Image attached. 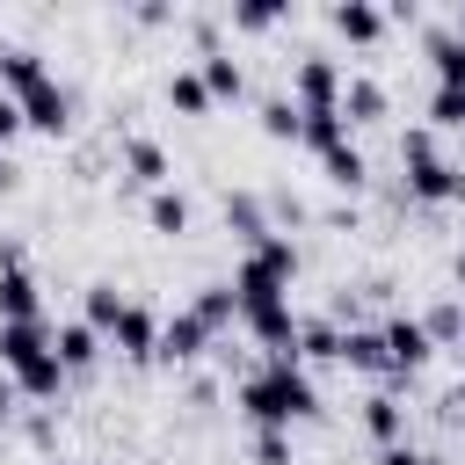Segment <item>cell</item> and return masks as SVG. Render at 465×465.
<instances>
[{
  "instance_id": "cell-20",
  "label": "cell",
  "mask_w": 465,
  "mask_h": 465,
  "mask_svg": "<svg viewBox=\"0 0 465 465\" xmlns=\"http://www.w3.org/2000/svg\"><path fill=\"white\" fill-rule=\"evenodd\" d=\"M145 225H153L160 240H182V232H189V196H182L174 182L153 189V196H145Z\"/></svg>"
},
{
  "instance_id": "cell-27",
  "label": "cell",
  "mask_w": 465,
  "mask_h": 465,
  "mask_svg": "<svg viewBox=\"0 0 465 465\" xmlns=\"http://www.w3.org/2000/svg\"><path fill=\"white\" fill-rule=\"evenodd\" d=\"M124 305H131V298H124L116 283H87V312H80V320H87V327L109 341V327H116V312H124Z\"/></svg>"
},
{
  "instance_id": "cell-12",
  "label": "cell",
  "mask_w": 465,
  "mask_h": 465,
  "mask_svg": "<svg viewBox=\"0 0 465 465\" xmlns=\"http://www.w3.org/2000/svg\"><path fill=\"white\" fill-rule=\"evenodd\" d=\"M240 327H247V334H254L269 356H298V327H305V320H298L291 305H262V312H247Z\"/></svg>"
},
{
  "instance_id": "cell-41",
  "label": "cell",
  "mask_w": 465,
  "mask_h": 465,
  "mask_svg": "<svg viewBox=\"0 0 465 465\" xmlns=\"http://www.w3.org/2000/svg\"><path fill=\"white\" fill-rule=\"evenodd\" d=\"M450 276H458V298H465V254H458V262H450Z\"/></svg>"
},
{
  "instance_id": "cell-1",
  "label": "cell",
  "mask_w": 465,
  "mask_h": 465,
  "mask_svg": "<svg viewBox=\"0 0 465 465\" xmlns=\"http://www.w3.org/2000/svg\"><path fill=\"white\" fill-rule=\"evenodd\" d=\"M240 414H247L254 429H283V436H291L298 421L320 414V385L305 378L298 356H262V371L240 378Z\"/></svg>"
},
{
  "instance_id": "cell-21",
  "label": "cell",
  "mask_w": 465,
  "mask_h": 465,
  "mask_svg": "<svg viewBox=\"0 0 465 465\" xmlns=\"http://www.w3.org/2000/svg\"><path fill=\"white\" fill-rule=\"evenodd\" d=\"M363 429L378 436V450H392V443H407V407H400L392 392H371V400H363Z\"/></svg>"
},
{
  "instance_id": "cell-11",
  "label": "cell",
  "mask_w": 465,
  "mask_h": 465,
  "mask_svg": "<svg viewBox=\"0 0 465 465\" xmlns=\"http://www.w3.org/2000/svg\"><path fill=\"white\" fill-rule=\"evenodd\" d=\"M124 174L153 196V189H167V182H174V160H167V145H160V138H124Z\"/></svg>"
},
{
  "instance_id": "cell-42",
  "label": "cell",
  "mask_w": 465,
  "mask_h": 465,
  "mask_svg": "<svg viewBox=\"0 0 465 465\" xmlns=\"http://www.w3.org/2000/svg\"><path fill=\"white\" fill-rule=\"evenodd\" d=\"M450 29H458V36H465V7H458V15H450Z\"/></svg>"
},
{
  "instance_id": "cell-40",
  "label": "cell",
  "mask_w": 465,
  "mask_h": 465,
  "mask_svg": "<svg viewBox=\"0 0 465 465\" xmlns=\"http://www.w3.org/2000/svg\"><path fill=\"white\" fill-rule=\"evenodd\" d=\"M0 414H15V385H0Z\"/></svg>"
},
{
  "instance_id": "cell-36",
  "label": "cell",
  "mask_w": 465,
  "mask_h": 465,
  "mask_svg": "<svg viewBox=\"0 0 465 465\" xmlns=\"http://www.w3.org/2000/svg\"><path fill=\"white\" fill-rule=\"evenodd\" d=\"M15 131H29V124H22V102H15V94H0V145H7Z\"/></svg>"
},
{
  "instance_id": "cell-13",
  "label": "cell",
  "mask_w": 465,
  "mask_h": 465,
  "mask_svg": "<svg viewBox=\"0 0 465 465\" xmlns=\"http://www.w3.org/2000/svg\"><path fill=\"white\" fill-rule=\"evenodd\" d=\"M334 363H349V371H363V378H392L378 327H341V356H334Z\"/></svg>"
},
{
  "instance_id": "cell-28",
  "label": "cell",
  "mask_w": 465,
  "mask_h": 465,
  "mask_svg": "<svg viewBox=\"0 0 465 465\" xmlns=\"http://www.w3.org/2000/svg\"><path fill=\"white\" fill-rule=\"evenodd\" d=\"M305 356H312V363H334V356H341V327H334V320H305V327H298V363H305Z\"/></svg>"
},
{
  "instance_id": "cell-34",
  "label": "cell",
  "mask_w": 465,
  "mask_h": 465,
  "mask_svg": "<svg viewBox=\"0 0 465 465\" xmlns=\"http://www.w3.org/2000/svg\"><path fill=\"white\" fill-rule=\"evenodd\" d=\"M429 153H436V131H429V124L400 131V167H414V160H429Z\"/></svg>"
},
{
  "instance_id": "cell-30",
  "label": "cell",
  "mask_w": 465,
  "mask_h": 465,
  "mask_svg": "<svg viewBox=\"0 0 465 465\" xmlns=\"http://www.w3.org/2000/svg\"><path fill=\"white\" fill-rule=\"evenodd\" d=\"M341 138H349V116H341V109H305V138H298V145L327 153V145H341Z\"/></svg>"
},
{
  "instance_id": "cell-29",
  "label": "cell",
  "mask_w": 465,
  "mask_h": 465,
  "mask_svg": "<svg viewBox=\"0 0 465 465\" xmlns=\"http://www.w3.org/2000/svg\"><path fill=\"white\" fill-rule=\"evenodd\" d=\"M421 327H429V341H436V349H443V341L458 349V341H465V298H443V305H429V312H421Z\"/></svg>"
},
{
  "instance_id": "cell-5",
  "label": "cell",
  "mask_w": 465,
  "mask_h": 465,
  "mask_svg": "<svg viewBox=\"0 0 465 465\" xmlns=\"http://www.w3.org/2000/svg\"><path fill=\"white\" fill-rule=\"evenodd\" d=\"M22 102V124L29 131H44V138H65L73 131V87L65 80H36L29 94H15Z\"/></svg>"
},
{
  "instance_id": "cell-26",
  "label": "cell",
  "mask_w": 465,
  "mask_h": 465,
  "mask_svg": "<svg viewBox=\"0 0 465 465\" xmlns=\"http://www.w3.org/2000/svg\"><path fill=\"white\" fill-rule=\"evenodd\" d=\"M167 109H182V116H203V109H211V87H203L196 65H174V73H167Z\"/></svg>"
},
{
  "instance_id": "cell-43",
  "label": "cell",
  "mask_w": 465,
  "mask_h": 465,
  "mask_svg": "<svg viewBox=\"0 0 465 465\" xmlns=\"http://www.w3.org/2000/svg\"><path fill=\"white\" fill-rule=\"evenodd\" d=\"M458 371H465V341H458Z\"/></svg>"
},
{
  "instance_id": "cell-22",
  "label": "cell",
  "mask_w": 465,
  "mask_h": 465,
  "mask_svg": "<svg viewBox=\"0 0 465 465\" xmlns=\"http://www.w3.org/2000/svg\"><path fill=\"white\" fill-rule=\"evenodd\" d=\"M189 312H196V320H203L211 334H225V327L240 320V298H232V276H225V283H203V291L189 298Z\"/></svg>"
},
{
  "instance_id": "cell-19",
  "label": "cell",
  "mask_w": 465,
  "mask_h": 465,
  "mask_svg": "<svg viewBox=\"0 0 465 465\" xmlns=\"http://www.w3.org/2000/svg\"><path fill=\"white\" fill-rule=\"evenodd\" d=\"M102 349H109V341H102L87 320H65V327H58V363H65L73 378H80V371H94V363H102Z\"/></svg>"
},
{
  "instance_id": "cell-31",
  "label": "cell",
  "mask_w": 465,
  "mask_h": 465,
  "mask_svg": "<svg viewBox=\"0 0 465 465\" xmlns=\"http://www.w3.org/2000/svg\"><path fill=\"white\" fill-rule=\"evenodd\" d=\"M429 124L436 131H465V87H436L429 94Z\"/></svg>"
},
{
  "instance_id": "cell-14",
  "label": "cell",
  "mask_w": 465,
  "mask_h": 465,
  "mask_svg": "<svg viewBox=\"0 0 465 465\" xmlns=\"http://www.w3.org/2000/svg\"><path fill=\"white\" fill-rule=\"evenodd\" d=\"M421 58L436 65V87H465V36H458V29L436 22V29L421 36Z\"/></svg>"
},
{
  "instance_id": "cell-6",
  "label": "cell",
  "mask_w": 465,
  "mask_h": 465,
  "mask_svg": "<svg viewBox=\"0 0 465 465\" xmlns=\"http://www.w3.org/2000/svg\"><path fill=\"white\" fill-rule=\"evenodd\" d=\"M109 349H116L124 363H153V356H160V312L131 298V305L116 312V327H109Z\"/></svg>"
},
{
  "instance_id": "cell-8",
  "label": "cell",
  "mask_w": 465,
  "mask_h": 465,
  "mask_svg": "<svg viewBox=\"0 0 465 465\" xmlns=\"http://www.w3.org/2000/svg\"><path fill=\"white\" fill-rule=\"evenodd\" d=\"M211 341H218V334H211V327H203V320H196V312L182 305V312H167V320H160V356H153V363L182 371V363H196V356H203Z\"/></svg>"
},
{
  "instance_id": "cell-4",
  "label": "cell",
  "mask_w": 465,
  "mask_h": 465,
  "mask_svg": "<svg viewBox=\"0 0 465 465\" xmlns=\"http://www.w3.org/2000/svg\"><path fill=\"white\" fill-rule=\"evenodd\" d=\"M291 102L298 109H341V65L327 51H305L291 65Z\"/></svg>"
},
{
  "instance_id": "cell-10",
  "label": "cell",
  "mask_w": 465,
  "mask_h": 465,
  "mask_svg": "<svg viewBox=\"0 0 465 465\" xmlns=\"http://www.w3.org/2000/svg\"><path fill=\"white\" fill-rule=\"evenodd\" d=\"M225 232H240L247 247H262L269 232H276V218H269V196H254V189H225Z\"/></svg>"
},
{
  "instance_id": "cell-15",
  "label": "cell",
  "mask_w": 465,
  "mask_h": 465,
  "mask_svg": "<svg viewBox=\"0 0 465 465\" xmlns=\"http://www.w3.org/2000/svg\"><path fill=\"white\" fill-rule=\"evenodd\" d=\"M385 109H392L385 80H371V73H349V80H341V116H349V124H378Z\"/></svg>"
},
{
  "instance_id": "cell-37",
  "label": "cell",
  "mask_w": 465,
  "mask_h": 465,
  "mask_svg": "<svg viewBox=\"0 0 465 465\" xmlns=\"http://www.w3.org/2000/svg\"><path fill=\"white\" fill-rule=\"evenodd\" d=\"M378 465H436V458L414 450V443H392V450H378Z\"/></svg>"
},
{
  "instance_id": "cell-17",
  "label": "cell",
  "mask_w": 465,
  "mask_h": 465,
  "mask_svg": "<svg viewBox=\"0 0 465 465\" xmlns=\"http://www.w3.org/2000/svg\"><path fill=\"white\" fill-rule=\"evenodd\" d=\"M7 320H44V291L29 269H0V327Z\"/></svg>"
},
{
  "instance_id": "cell-16",
  "label": "cell",
  "mask_w": 465,
  "mask_h": 465,
  "mask_svg": "<svg viewBox=\"0 0 465 465\" xmlns=\"http://www.w3.org/2000/svg\"><path fill=\"white\" fill-rule=\"evenodd\" d=\"M36 80H51L44 51H29V44H0V94H29Z\"/></svg>"
},
{
  "instance_id": "cell-2",
  "label": "cell",
  "mask_w": 465,
  "mask_h": 465,
  "mask_svg": "<svg viewBox=\"0 0 465 465\" xmlns=\"http://www.w3.org/2000/svg\"><path fill=\"white\" fill-rule=\"evenodd\" d=\"M0 371L22 400H58L65 392V363H58V327L51 320H7L0 327Z\"/></svg>"
},
{
  "instance_id": "cell-35",
  "label": "cell",
  "mask_w": 465,
  "mask_h": 465,
  "mask_svg": "<svg viewBox=\"0 0 465 465\" xmlns=\"http://www.w3.org/2000/svg\"><path fill=\"white\" fill-rule=\"evenodd\" d=\"M269 218H283V225H305V218H312V211H305V203H298V196H283V189H276V196H269Z\"/></svg>"
},
{
  "instance_id": "cell-18",
  "label": "cell",
  "mask_w": 465,
  "mask_h": 465,
  "mask_svg": "<svg viewBox=\"0 0 465 465\" xmlns=\"http://www.w3.org/2000/svg\"><path fill=\"white\" fill-rule=\"evenodd\" d=\"M327 22H334V36H349V44H378L392 15H385V7H371V0H341Z\"/></svg>"
},
{
  "instance_id": "cell-39",
  "label": "cell",
  "mask_w": 465,
  "mask_h": 465,
  "mask_svg": "<svg viewBox=\"0 0 465 465\" xmlns=\"http://www.w3.org/2000/svg\"><path fill=\"white\" fill-rule=\"evenodd\" d=\"M15 182H22V167H15L7 153H0V189H15Z\"/></svg>"
},
{
  "instance_id": "cell-25",
  "label": "cell",
  "mask_w": 465,
  "mask_h": 465,
  "mask_svg": "<svg viewBox=\"0 0 465 465\" xmlns=\"http://www.w3.org/2000/svg\"><path fill=\"white\" fill-rule=\"evenodd\" d=\"M196 73H203L211 102H232V94L247 87V73H240V58H232V51H203V65H196Z\"/></svg>"
},
{
  "instance_id": "cell-24",
  "label": "cell",
  "mask_w": 465,
  "mask_h": 465,
  "mask_svg": "<svg viewBox=\"0 0 465 465\" xmlns=\"http://www.w3.org/2000/svg\"><path fill=\"white\" fill-rule=\"evenodd\" d=\"M320 167H327V182H334V189H363V182H371V160L356 153V138L327 145V153H320Z\"/></svg>"
},
{
  "instance_id": "cell-38",
  "label": "cell",
  "mask_w": 465,
  "mask_h": 465,
  "mask_svg": "<svg viewBox=\"0 0 465 465\" xmlns=\"http://www.w3.org/2000/svg\"><path fill=\"white\" fill-rule=\"evenodd\" d=\"M0 269H29L22 262V240H0Z\"/></svg>"
},
{
  "instance_id": "cell-33",
  "label": "cell",
  "mask_w": 465,
  "mask_h": 465,
  "mask_svg": "<svg viewBox=\"0 0 465 465\" xmlns=\"http://www.w3.org/2000/svg\"><path fill=\"white\" fill-rule=\"evenodd\" d=\"M254 465H291V436L283 429H254Z\"/></svg>"
},
{
  "instance_id": "cell-7",
  "label": "cell",
  "mask_w": 465,
  "mask_h": 465,
  "mask_svg": "<svg viewBox=\"0 0 465 465\" xmlns=\"http://www.w3.org/2000/svg\"><path fill=\"white\" fill-rule=\"evenodd\" d=\"M378 334H385V363H392V378H414V371L436 356V341H429V327H421L414 312H392Z\"/></svg>"
},
{
  "instance_id": "cell-23",
  "label": "cell",
  "mask_w": 465,
  "mask_h": 465,
  "mask_svg": "<svg viewBox=\"0 0 465 465\" xmlns=\"http://www.w3.org/2000/svg\"><path fill=\"white\" fill-rule=\"evenodd\" d=\"M262 138L298 145V138H305V109H298L291 94H269V102H262Z\"/></svg>"
},
{
  "instance_id": "cell-3",
  "label": "cell",
  "mask_w": 465,
  "mask_h": 465,
  "mask_svg": "<svg viewBox=\"0 0 465 465\" xmlns=\"http://www.w3.org/2000/svg\"><path fill=\"white\" fill-rule=\"evenodd\" d=\"M291 283H298V240L291 232H269L262 247H247L232 262V298H240V320L262 312V305H291Z\"/></svg>"
},
{
  "instance_id": "cell-9",
  "label": "cell",
  "mask_w": 465,
  "mask_h": 465,
  "mask_svg": "<svg viewBox=\"0 0 465 465\" xmlns=\"http://www.w3.org/2000/svg\"><path fill=\"white\" fill-rule=\"evenodd\" d=\"M407 196L414 203H465V167L443 160V153H429V160L407 167Z\"/></svg>"
},
{
  "instance_id": "cell-32",
  "label": "cell",
  "mask_w": 465,
  "mask_h": 465,
  "mask_svg": "<svg viewBox=\"0 0 465 465\" xmlns=\"http://www.w3.org/2000/svg\"><path fill=\"white\" fill-rule=\"evenodd\" d=\"M276 22H283L276 0H240V7H232V29H247V36H262V29H276Z\"/></svg>"
}]
</instances>
